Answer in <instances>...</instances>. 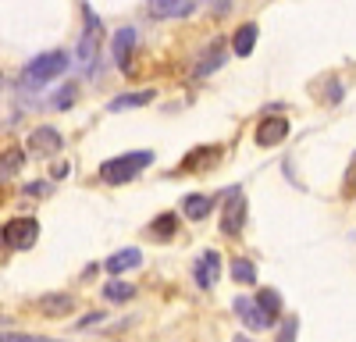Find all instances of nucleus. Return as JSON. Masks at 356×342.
I'll return each instance as SVG.
<instances>
[{"label": "nucleus", "instance_id": "nucleus-3", "mask_svg": "<svg viewBox=\"0 0 356 342\" xmlns=\"http://www.w3.org/2000/svg\"><path fill=\"white\" fill-rule=\"evenodd\" d=\"M36 239H40V225L33 218H18V221L4 225V246L8 250H29V246H36Z\"/></svg>", "mask_w": 356, "mask_h": 342}, {"label": "nucleus", "instance_id": "nucleus-13", "mask_svg": "<svg viewBox=\"0 0 356 342\" xmlns=\"http://www.w3.org/2000/svg\"><path fill=\"white\" fill-rule=\"evenodd\" d=\"M253 47H257V22H246V25H239V33H235L232 50H235V57H250Z\"/></svg>", "mask_w": 356, "mask_h": 342}, {"label": "nucleus", "instance_id": "nucleus-6", "mask_svg": "<svg viewBox=\"0 0 356 342\" xmlns=\"http://www.w3.org/2000/svg\"><path fill=\"white\" fill-rule=\"evenodd\" d=\"M196 285L200 289H214L218 285V275H221V256H218V250H207L200 261H196Z\"/></svg>", "mask_w": 356, "mask_h": 342}, {"label": "nucleus", "instance_id": "nucleus-12", "mask_svg": "<svg viewBox=\"0 0 356 342\" xmlns=\"http://www.w3.org/2000/svg\"><path fill=\"white\" fill-rule=\"evenodd\" d=\"M143 264V253L136 250V246H129V250H122V253H114V256H107V271L111 275H122V271H132V268H139Z\"/></svg>", "mask_w": 356, "mask_h": 342}, {"label": "nucleus", "instance_id": "nucleus-17", "mask_svg": "<svg viewBox=\"0 0 356 342\" xmlns=\"http://www.w3.org/2000/svg\"><path fill=\"white\" fill-rule=\"evenodd\" d=\"M225 61V43L218 40L214 47H211V57H203V61H200V68H196V79H203V75H211L218 65Z\"/></svg>", "mask_w": 356, "mask_h": 342}, {"label": "nucleus", "instance_id": "nucleus-10", "mask_svg": "<svg viewBox=\"0 0 356 342\" xmlns=\"http://www.w3.org/2000/svg\"><path fill=\"white\" fill-rule=\"evenodd\" d=\"M235 314H239V318L246 321V328H253V332L267 328V318H264L260 303H257V300H250V296H239V300H235Z\"/></svg>", "mask_w": 356, "mask_h": 342}, {"label": "nucleus", "instance_id": "nucleus-9", "mask_svg": "<svg viewBox=\"0 0 356 342\" xmlns=\"http://www.w3.org/2000/svg\"><path fill=\"white\" fill-rule=\"evenodd\" d=\"M285 136H289V122L285 118H264L257 125V142L260 147H278Z\"/></svg>", "mask_w": 356, "mask_h": 342}, {"label": "nucleus", "instance_id": "nucleus-11", "mask_svg": "<svg viewBox=\"0 0 356 342\" xmlns=\"http://www.w3.org/2000/svg\"><path fill=\"white\" fill-rule=\"evenodd\" d=\"M182 211H186V218H189V221H203L207 214L214 211V196H207V193H193V196H186Z\"/></svg>", "mask_w": 356, "mask_h": 342}, {"label": "nucleus", "instance_id": "nucleus-2", "mask_svg": "<svg viewBox=\"0 0 356 342\" xmlns=\"http://www.w3.org/2000/svg\"><path fill=\"white\" fill-rule=\"evenodd\" d=\"M65 68H68V54H65V50H47V54L36 57V61L25 65L22 82H25V86H43V82H50V79H57V75H65Z\"/></svg>", "mask_w": 356, "mask_h": 342}, {"label": "nucleus", "instance_id": "nucleus-7", "mask_svg": "<svg viewBox=\"0 0 356 342\" xmlns=\"http://www.w3.org/2000/svg\"><path fill=\"white\" fill-rule=\"evenodd\" d=\"M196 4L200 0H146L154 18H186V15H193Z\"/></svg>", "mask_w": 356, "mask_h": 342}, {"label": "nucleus", "instance_id": "nucleus-21", "mask_svg": "<svg viewBox=\"0 0 356 342\" xmlns=\"http://www.w3.org/2000/svg\"><path fill=\"white\" fill-rule=\"evenodd\" d=\"M207 8H211V11H214V15L221 18V15H228V8H232V0H207Z\"/></svg>", "mask_w": 356, "mask_h": 342}, {"label": "nucleus", "instance_id": "nucleus-1", "mask_svg": "<svg viewBox=\"0 0 356 342\" xmlns=\"http://www.w3.org/2000/svg\"><path fill=\"white\" fill-rule=\"evenodd\" d=\"M154 164V154L150 150H136V154H125V157H111L100 164V179L107 186H122V182H132L143 168Z\"/></svg>", "mask_w": 356, "mask_h": 342}, {"label": "nucleus", "instance_id": "nucleus-16", "mask_svg": "<svg viewBox=\"0 0 356 342\" xmlns=\"http://www.w3.org/2000/svg\"><path fill=\"white\" fill-rule=\"evenodd\" d=\"M104 296H107L111 303H125V300L136 296V285H132V282H107V285H104Z\"/></svg>", "mask_w": 356, "mask_h": 342}, {"label": "nucleus", "instance_id": "nucleus-15", "mask_svg": "<svg viewBox=\"0 0 356 342\" xmlns=\"http://www.w3.org/2000/svg\"><path fill=\"white\" fill-rule=\"evenodd\" d=\"M257 303H260V310H264V318H267V328H271L278 318H282V296L275 293V289H264L260 296H257Z\"/></svg>", "mask_w": 356, "mask_h": 342}, {"label": "nucleus", "instance_id": "nucleus-19", "mask_svg": "<svg viewBox=\"0 0 356 342\" xmlns=\"http://www.w3.org/2000/svg\"><path fill=\"white\" fill-rule=\"evenodd\" d=\"M232 278L239 282V285H253V282H257V268L239 256V261H232Z\"/></svg>", "mask_w": 356, "mask_h": 342}, {"label": "nucleus", "instance_id": "nucleus-14", "mask_svg": "<svg viewBox=\"0 0 356 342\" xmlns=\"http://www.w3.org/2000/svg\"><path fill=\"white\" fill-rule=\"evenodd\" d=\"M132 43H136V28H122V33L114 36V61H118V68H129Z\"/></svg>", "mask_w": 356, "mask_h": 342}, {"label": "nucleus", "instance_id": "nucleus-20", "mask_svg": "<svg viewBox=\"0 0 356 342\" xmlns=\"http://www.w3.org/2000/svg\"><path fill=\"white\" fill-rule=\"evenodd\" d=\"M175 221H178L175 214H161V218L154 221V228H150V236H154V239H171V236H175Z\"/></svg>", "mask_w": 356, "mask_h": 342}, {"label": "nucleus", "instance_id": "nucleus-22", "mask_svg": "<svg viewBox=\"0 0 356 342\" xmlns=\"http://www.w3.org/2000/svg\"><path fill=\"white\" fill-rule=\"evenodd\" d=\"M50 175H54V179H68V175H72V164H68V161H65V164H54Z\"/></svg>", "mask_w": 356, "mask_h": 342}, {"label": "nucleus", "instance_id": "nucleus-8", "mask_svg": "<svg viewBox=\"0 0 356 342\" xmlns=\"http://www.w3.org/2000/svg\"><path fill=\"white\" fill-rule=\"evenodd\" d=\"M36 310L47 314V318H65V314L75 310V300L68 293H47V296L36 300Z\"/></svg>", "mask_w": 356, "mask_h": 342}, {"label": "nucleus", "instance_id": "nucleus-4", "mask_svg": "<svg viewBox=\"0 0 356 342\" xmlns=\"http://www.w3.org/2000/svg\"><path fill=\"white\" fill-rule=\"evenodd\" d=\"M243 221H246V196H243V189H232L228 200H225L221 228H225L228 236H239V232H243Z\"/></svg>", "mask_w": 356, "mask_h": 342}, {"label": "nucleus", "instance_id": "nucleus-5", "mask_svg": "<svg viewBox=\"0 0 356 342\" xmlns=\"http://www.w3.org/2000/svg\"><path fill=\"white\" fill-rule=\"evenodd\" d=\"M57 150H61V132H57V129L43 125V129H36L33 136H29V154H33V157H50Z\"/></svg>", "mask_w": 356, "mask_h": 342}, {"label": "nucleus", "instance_id": "nucleus-18", "mask_svg": "<svg viewBox=\"0 0 356 342\" xmlns=\"http://www.w3.org/2000/svg\"><path fill=\"white\" fill-rule=\"evenodd\" d=\"M154 100V93H129V97H118L111 100V111H129V107H146Z\"/></svg>", "mask_w": 356, "mask_h": 342}]
</instances>
